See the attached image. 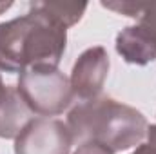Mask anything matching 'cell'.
<instances>
[{
  "label": "cell",
  "mask_w": 156,
  "mask_h": 154,
  "mask_svg": "<svg viewBox=\"0 0 156 154\" xmlns=\"http://www.w3.org/2000/svg\"><path fill=\"white\" fill-rule=\"evenodd\" d=\"M73 143V132L62 120L33 118L15 138V154H69Z\"/></svg>",
  "instance_id": "obj_4"
},
{
  "label": "cell",
  "mask_w": 156,
  "mask_h": 154,
  "mask_svg": "<svg viewBox=\"0 0 156 154\" xmlns=\"http://www.w3.org/2000/svg\"><path fill=\"white\" fill-rule=\"evenodd\" d=\"M66 45L67 29L29 4L26 15L0 24V71L58 67Z\"/></svg>",
  "instance_id": "obj_1"
},
{
  "label": "cell",
  "mask_w": 156,
  "mask_h": 154,
  "mask_svg": "<svg viewBox=\"0 0 156 154\" xmlns=\"http://www.w3.org/2000/svg\"><path fill=\"white\" fill-rule=\"evenodd\" d=\"M147 142H142L133 154H156V125L147 127Z\"/></svg>",
  "instance_id": "obj_10"
},
{
  "label": "cell",
  "mask_w": 156,
  "mask_h": 154,
  "mask_svg": "<svg viewBox=\"0 0 156 154\" xmlns=\"http://www.w3.org/2000/svg\"><path fill=\"white\" fill-rule=\"evenodd\" d=\"M5 89H7V85H4V82H2V78H0V98L4 96V93H5Z\"/></svg>",
  "instance_id": "obj_13"
},
{
  "label": "cell",
  "mask_w": 156,
  "mask_h": 154,
  "mask_svg": "<svg viewBox=\"0 0 156 154\" xmlns=\"http://www.w3.org/2000/svg\"><path fill=\"white\" fill-rule=\"evenodd\" d=\"M16 91L38 118L62 114L75 100L69 78L58 67H35L20 73Z\"/></svg>",
  "instance_id": "obj_3"
},
{
  "label": "cell",
  "mask_w": 156,
  "mask_h": 154,
  "mask_svg": "<svg viewBox=\"0 0 156 154\" xmlns=\"http://www.w3.org/2000/svg\"><path fill=\"white\" fill-rule=\"evenodd\" d=\"M11 5H13L11 2H0V15H2V13H5Z\"/></svg>",
  "instance_id": "obj_12"
},
{
  "label": "cell",
  "mask_w": 156,
  "mask_h": 154,
  "mask_svg": "<svg viewBox=\"0 0 156 154\" xmlns=\"http://www.w3.org/2000/svg\"><path fill=\"white\" fill-rule=\"evenodd\" d=\"M4 94H5V93H4ZM2 98H4V96H2ZM2 98H0V100H2Z\"/></svg>",
  "instance_id": "obj_14"
},
{
  "label": "cell",
  "mask_w": 156,
  "mask_h": 154,
  "mask_svg": "<svg viewBox=\"0 0 156 154\" xmlns=\"http://www.w3.org/2000/svg\"><path fill=\"white\" fill-rule=\"evenodd\" d=\"M66 123L80 145L98 143L113 154L140 145L149 127L140 111L107 96L78 102L69 111Z\"/></svg>",
  "instance_id": "obj_2"
},
{
  "label": "cell",
  "mask_w": 156,
  "mask_h": 154,
  "mask_svg": "<svg viewBox=\"0 0 156 154\" xmlns=\"http://www.w3.org/2000/svg\"><path fill=\"white\" fill-rule=\"evenodd\" d=\"M138 26L145 29L156 42V2L144 4V9L138 16Z\"/></svg>",
  "instance_id": "obj_8"
},
{
  "label": "cell",
  "mask_w": 156,
  "mask_h": 154,
  "mask_svg": "<svg viewBox=\"0 0 156 154\" xmlns=\"http://www.w3.org/2000/svg\"><path fill=\"white\" fill-rule=\"evenodd\" d=\"M31 4L42 13H45L49 18L64 26L66 29L78 24L87 9V4H69V2H31Z\"/></svg>",
  "instance_id": "obj_7"
},
{
  "label": "cell",
  "mask_w": 156,
  "mask_h": 154,
  "mask_svg": "<svg viewBox=\"0 0 156 154\" xmlns=\"http://www.w3.org/2000/svg\"><path fill=\"white\" fill-rule=\"evenodd\" d=\"M73 154H113L109 149L98 145V143H82Z\"/></svg>",
  "instance_id": "obj_11"
},
{
  "label": "cell",
  "mask_w": 156,
  "mask_h": 154,
  "mask_svg": "<svg viewBox=\"0 0 156 154\" xmlns=\"http://www.w3.org/2000/svg\"><path fill=\"white\" fill-rule=\"evenodd\" d=\"M109 54L102 45L85 49L75 62L69 78L75 100L89 102L100 98L109 75Z\"/></svg>",
  "instance_id": "obj_5"
},
{
  "label": "cell",
  "mask_w": 156,
  "mask_h": 154,
  "mask_svg": "<svg viewBox=\"0 0 156 154\" xmlns=\"http://www.w3.org/2000/svg\"><path fill=\"white\" fill-rule=\"evenodd\" d=\"M102 5L109 11H115L118 15H123V16H131V18H138L142 9H144V4H138V2H102Z\"/></svg>",
  "instance_id": "obj_9"
},
{
  "label": "cell",
  "mask_w": 156,
  "mask_h": 154,
  "mask_svg": "<svg viewBox=\"0 0 156 154\" xmlns=\"http://www.w3.org/2000/svg\"><path fill=\"white\" fill-rule=\"evenodd\" d=\"M116 53L134 65H147L156 60V42L138 24L123 27L116 35Z\"/></svg>",
  "instance_id": "obj_6"
}]
</instances>
